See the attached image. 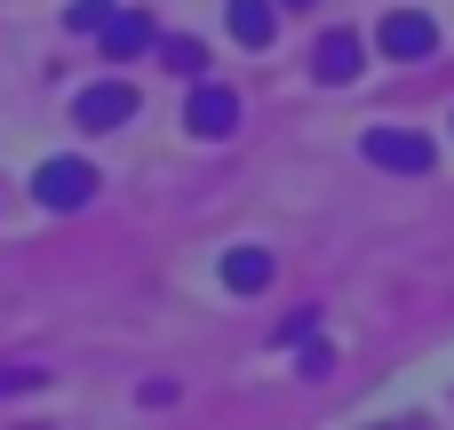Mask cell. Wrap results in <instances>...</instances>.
Segmentation results:
<instances>
[{"label":"cell","instance_id":"obj_12","mask_svg":"<svg viewBox=\"0 0 454 430\" xmlns=\"http://www.w3.org/2000/svg\"><path fill=\"white\" fill-rule=\"evenodd\" d=\"M40 383V367H0V399H16V391H32Z\"/></svg>","mask_w":454,"mask_h":430},{"label":"cell","instance_id":"obj_5","mask_svg":"<svg viewBox=\"0 0 454 430\" xmlns=\"http://www.w3.org/2000/svg\"><path fill=\"white\" fill-rule=\"evenodd\" d=\"M152 40H160V32H152V16H144V8H112V24L96 32V48H104V56H120V64H128V56H144Z\"/></svg>","mask_w":454,"mask_h":430},{"label":"cell","instance_id":"obj_7","mask_svg":"<svg viewBox=\"0 0 454 430\" xmlns=\"http://www.w3.org/2000/svg\"><path fill=\"white\" fill-rule=\"evenodd\" d=\"M223 24H231L239 48H271V32H279V0H231Z\"/></svg>","mask_w":454,"mask_h":430},{"label":"cell","instance_id":"obj_6","mask_svg":"<svg viewBox=\"0 0 454 430\" xmlns=\"http://www.w3.org/2000/svg\"><path fill=\"white\" fill-rule=\"evenodd\" d=\"M128 112H136V88H120V80L80 88V104H72V120H80V128H120Z\"/></svg>","mask_w":454,"mask_h":430},{"label":"cell","instance_id":"obj_8","mask_svg":"<svg viewBox=\"0 0 454 430\" xmlns=\"http://www.w3.org/2000/svg\"><path fill=\"white\" fill-rule=\"evenodd\" d=\"M311 72H319L327 88L359 80V32H327V40H319V56H311Z\"/></svg>","mask_w":454,"mask_h":430},{"label":"cell","instance_id":"obj_4","mask_svg":"<svg viewBox=\"0 0 454 430\" xmlns=\"http://www.w3.org/2000/svg\"><path fill=\"white\" fill-rule=\"evenodd\" d=\"M184 128H192V136H207V144H215V136H231V128H239V96H231V88H215V80H200V88H192V104H184Z\"/></svg>","mask_w":454,"mask_h":430},{"label":"cell","instance_id":"obj_3","mask_svg":"<svg viewBox=\"0 0 454 430\" xmlns=\"http://www.w3.org/2000/svg\"><path fill=\"white\" fill-rule=\"evenodd\" d=\"M375 168H391V176H423L431 168V144L415 136V128H367V144H359Z\"/></svg>","mask_w":454,"mask_h":430},{"label":"cell","instance_id":"obj_9","mask_svg":"<svg viewBox=\"0 0 454 430\" xmlns=\"http://www.w3.org/2000/svg\"><path fill=\"white\" fill-rule=\"evenodd\" d=\"M223 287H231V295L271 287V255H263V247H231V255H223Z\"/></svg>","mask_w":454,"mask_h":430},{"label":"cell","instance_id":"obj_1","mask_svg":"<svg viewBox=\"0 0 454 430\" xmlns=\"http://www.w3.org/2000/svg\"><path fill=\"white\" fill-rule=\"evenodd\" d=\"M32 199L56 207V215H72V207L96 199V168H88V160H48V168L32 176Z\"/></svg>","mask_w":454,"mask_h":430},{"label":"cell","instance_id":"obj_11","mask_svg":"<svg viewBox=\"0 0 454 430\" xmlns=\"http://www.w3.org/2000/svg\"><path fill=\"white\" fill-rule=\"evenodd\" d=\"M200 64H207L200 40H168V72H200Z\"/></svg>","mask_w":454,"mask_h":430},{"label":"cell","instance_id":"obj_13","mask_svg":"<svg viewBox=\"0 0 454 430\" xmlns=\"http://www.w3.org/2000/svg\"><path fill=\"white\" fill-rule=\"evenodd\" d=\"M279 8H311V0H279Z\"/></svg>","mask_w":454,"mask_h":430},{"label":"cell","instance_id":"obj_10","mask_svg":"<svg viewBox=\"0 0 454 430\" xmlns=\"http://www.w3.org/2000/svg\"><path fill=\"white\" fill-rule=\"evenodd\" d=\"M64 24H72V32H104V24H112V0H72Z\"/></svg>","mask_w":454,"mask_h":430},{"label":"cell","instance_id":"obj_2","mask_svg":"<svg viewBox=\"0 0 454 430\" xmlns=\"http://www.w3.org/2000/svg\"><path fill=\"white\" fill-rule=\"evenodd\" d=\"M375 40H383V56H391V64H423V56H439V24H431L423 8H391Z\"/></svg>","mask_w":454,"mask_h":430}]
</instances>
